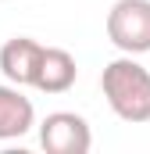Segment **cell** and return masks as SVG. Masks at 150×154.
<instances>
[{
    "mask_svg": "<svg viewBox=\"0 0 150 154\" xmlns=\"http://www.w3.org/2000/svg\"><path fill=\"white\" fill-rule=\"evenodd\" d=\"M39 143L50 154H89L93 129L75 111H50L39 122Z\"/></svg>",
    "mask_w": 150,
    "mask_h": 154,
    "instance_id": "3957f363",
    "label": "cell"
},
{
    "mask_svg": "<svg viewBox=\"0 0 150 154\" xmlns=\"http://www.w3.org/2000/svg\"><path fill=\"white\" fill-rule=\"evenodd\" d=\"M79 79V65L68 50L61 47H43V61H39V72H36V86L39 93H68Z\"/></svg>",
    "mask_w": 150,
    "mask_h": 154,
    "instance_id": "8992f818",
    "label": "cell"
},
{
    "mask_svg": "<svg viewBox=\"0 0 150 154\" xmlns=\"http://www.w3.org/2000/svg\"><path fill=\"white\" fill-rule=\"evenodd\" d=\"M32 125H36V108H32V100H29L14 82H11V86L0 82V140H18V136H25Z\"/></svg>",
    "mask_w": 150,
    "mask_h": 154,
    "instance_id": "5b68a950",
    "label": "cell"
},
{
    "mask_svg": "<svg viewBox=\"0 0 150 154\" xmlns=\"http://www.w3.org/2000/svg\"><path fill=\"white\" fill-rule=\"evenodd\" d=\"M100 90L122 122L143 125L150 122V72L136 61V54H122L104 65Z\"/></svg>",
    "mask_w": 150,
    "mask_h": 154,
    "instance_id": "6da1fadb",
    "label": "cell"
},
{
    "mask_svg": "<svg viewBox=\"0 0 150 154\" xmlns=\"http://www.w3.org/2000/svg\"><path fill=\"white\" fill-rule=\"evenodd\" d=\"M39 61H43V43H36L32 36H14L0 47V72L14 86H32Z\"/></svg>",
    "mask_w": 150,
    "mask_h": 154,
    "instance_id": "277c9868",
    "label": "cell"
},
{
    "mask_svg": "<svg viewBox=\"0 0 150 154\" xmlns=\"http://www.w3.org/2000/svg\"><path fill=\"white\" fill-rule=\"evenodd\" d=\"M107 39L122 54L150 50V0H114L107 11Z\"/></svg>",
    "mask_w": 150,
    "mask_h": 154,
    "instance_id": "7a4b0ae2",
    "label": "cell"
}]
</instances>
